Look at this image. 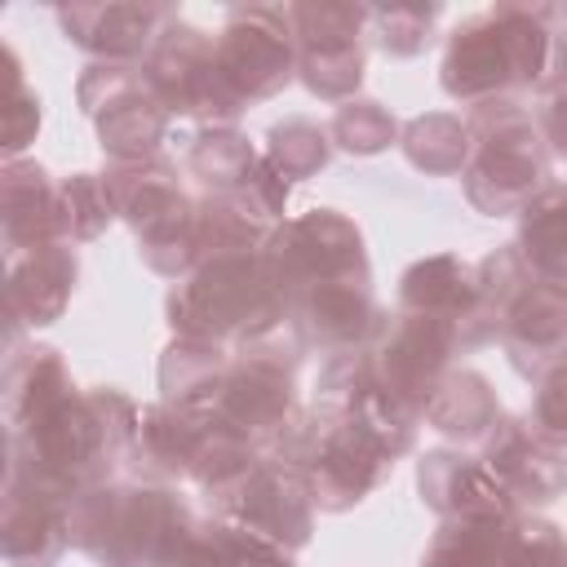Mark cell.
<instances>
[{
    "instance_id": "obj_1",
    "label": "cell",
    "mask_w": 567,
    "mask_h": 567,
    "mask_svg": "<svg viewBox=\"0 0 567 567\" xmlns=\"http://www.w3.org/2000/svg\"><path fill=\"white\" fill-rule=\"evenodd\" d=\"M554 58L549 9L501 4L452 31L443 89L461 102H496L518 84H545Z\"/></svg>"
},
{
    "instance_id": "obj_2",
    "label": "cell",
    "mask_w": 567,
    "mask_h": 567,
    "mask_svg": "<svg viewBox=\"0 0 567 567\" xmlns=\"http://www.w3.org/2000/svg\"><path fill=\"white\" fill-rule=\"evenodd\" d=\"M173 328L195 341L213 337H257L284 315V292L266 261L252 252H217L199 275L173 297Z\"/></svg>"
},
{
    "instance_id": "obj_3",
    "label": "cell",
    "mask_w": 567,
    "mask_h": 567,
    "mask_svg": "<svg viewBox=\"0 0 567 567\" xmlns=\"http://www.w3.org/2000/svg\"><path fill=\"white\" fill-rule=\"evenodd\" d=\"M545 177V151L532 115L509 102H487L470 120V173L465 190L483 213H514L532 204Z\"/></svg>"
},
{
    "instance_id": "obj_4",
    "label": "cell",
    "mask_w": 567,
    "mask_h": 567,
    "mask_svg": "<svg viewBox=\"0 0 567 567\" xmlns=\"http://www.w3.org/2000/svg\"><path fill=\"white\" fill-rule=\"evenodd\" d=\"M217 71L239 106L270 97L297 71V35L288 9H239L217 40Z\"/></svg>"
},
{
    "instance_id": "obj_5",
    "label": "cell",
    "mask_w": 567,
    "mask_h": 567,
    "mask_svg": "<svg viewBox=\"0 0 567 567\" xmlns=\"http://www.w3.org/2000/svg\"><path fill=\"white\" fill-rule=\"evenodd\" d=\"M368 9H288L292 35H297V71L310 84V93L341 102L359 89L363 80V49H359V27L368 22Z\"/></svg>"
},
{
    "instance_id": "obj_6",
    "label": "cell",
    "mask_w": 567,
    "mask_h": 567,
    "mask_svg": "<svg viewBox=\"0 0 567 567\" xmlns=\"http://www.w3.org/2000/svg\"><path fill=\"white\" fill-rule=\"evenodd\" d=\"M306 496H310V487L288 465H257L221 501L252 527V536H266V540H279L292 549L310 536V501Z\"/></svg>"
},
{
    "instance_id": "obj_7",
    "label": "cell",
    "mask_w": 567,
    "mask_h": 567,
    "mask_svg": "<svg viewBox=\"0 0 567 567\" xmlns=\"http://www.w3.org/2000/svg\"><path fill=\"white\" fill-rule=\"evenodd\" d=\"M492 478L505 487L509 501H554L567 487V470L558 452L536 439L523 421H496L487 434V461Z\"/></svg>"
},
{
    "instance_id": "obj_8",
    "label": "cell",
    "mask_w": 567,
    "mask_h": 567,
    "mask_svg": "<svg viewBox=\"0 0 567 567\" xmlns=\"http://www.w3.org/2000/svg\"><path fill=\"white\" fill-rule=\"evenodd\" d=\"M501 332L518 372H536V377L554 372L558 363H567V292L549 284L523 288Z\"/></svg>"
},
{
    "instance_id": "obj_9",
    "label": "cell",
    "mask_w": 567,
    "mask_h": 567,
    "mask_svg": "<svg viewBox=\"0 0 567 567\" xmlns=\"http://www.w3.org/2000/svg\"><path fill=\"white\" fill-rule=\"evenodd\" d=\"M421 496L443 518H492V523L509 518V496L492 478V470L456 452H430L421 461Z\"/></svg>"
},
{
    "instance_id": "obj_10",
    "label": "cell",
    "mask_w": 567,
    "mask_h": 567,
    "mask_svg": "<svg viewBox=\"0 0 567 567\" xmlns=\"http://www.w3.org/2000/svg\"><path fill=\"white\" fill-rule=\"evenodd\" d=\"M425 416L443 430V434H456V439H487L501 421L496 412V399L487 390V381L478 372H452L434 385L430 403H425Z\"/></svg>"
},
{
    "instance_id": "obj_11",
    "label": "cell",
    "mask_w": 567,
    "mask_h": 567,
    "mask_svg": "<svg viewBox=\"0 0 567 567\" xmlns=\"http://www.w3.org/2000/svg\"><path fill=\"white\" fill-rule=\"evenodd\" d=\"M168 22V9H133V4H111V9H75L66 13V27H75V40L111 53V58H133L142 53L146 35H159L155 27Z\"/></svg>"
},
{
    "instance_id": "obj_12",
    "label": "cell",
    "mask_w": 567,
    "mask_h": 567,
    "mask_svg": "<svg viewBox=\"0 0 567 567\" xmlns=\"http://www.w3.org/2000/svg\"><path fill=\"white\" fill-rule=\"evenodd\" d=\"M261 159L252 155V146L239 133H204L190 146V173L213 186L217 195H235L257 177Z\"/></svg>"
},
{
    "instance_id": "obj_13",
    "label": "cell",
    "mask_w": 567,
    "mask_h": 567,
    "mask_svg": "<svg viewBox=\"0 0 567 567\" xmlns=\"http://www.w3.org/2000/svg\"><path fill=\"white\" fill-rule=\"evenodd\" d=\"M403 151L425 173H456L470 155V128L456 115H421L408 124Z\"/></svg>"
},
{
    "instance_id": "obj_14",
    "label": "cell",
    "mask_w": 567,
    "mask_h": 567,
    "mask_svg": "<svg viewBox=\"0 0 567 567\" xmlns=\"http://www.w3.org/2000/svg\"><path fill=\"white\" fill-rule=\"evenodd\" d=\"M328 155H332V142H328V133L323 128H315L310 120H288V124H279L275 133H270V168L288 182H301V177H310L315 168H323L328 164Z\"/></svg>"
},
{
    "instance_id": "obj_15",
    "label": "cell",
    "mask_w": 567,
    "mask_h": 567,
    "mask_svg": "<svg viewBox=\"0 0 567 567\" xmlns=\"http://www.w3.org/2000/svg\"><path fill=\"white\" fill-rule=\"evenodd\" d=\"M501 567H567V540L554 523L509 518L501 527Z\"/></svg>"
},
{
    "instance_id": "obj_16",
    "label": "cell",
    "mask_w": 567,
    "mask_h": 567,
    "mask_svg": "<svg viewBox=\"0 0 567 567\" xmlns=\"http://www.w3.org/2000/svg\"><path fill=\"white\" fill-rule=\"evenodd\" d=\"M328 137H337V146H346L354 155H372L394 142V115L381 102H346L332 115Z\"/></svg>"
},
{
    "instance_id": "obj_17",
    "label": "cell",
    "mask_w": 567,
    "mask_h": 567,
    "mask_svg": "<svg viewBox=\"0 0 567 567\" xmlns=\"http://www.w3.org/2000/svg\"><path fill=\"white\" fill-rule=\"evenodd\" d=\"M434 18H439V9L430 4V9H377L372 13V22H377V40H381V49L385 53H394V58H412V53H421L425 44H430V27H434Z\"/></svg>"
},
{
    "instance_id": "obj_18",
    "label": "cell",
    "mask_w": 567,
    "mask_h": 567,
    "mask_svg": "<svg viewBox=\"0 0 567 567\" xmlns=\"http://www.w3.org/2000/svg\"><path fill=\"white\" fill-rule=\"evenodd\" d=\"M527 430L536 439H545L549 447H567V363H558L554 372L540 377V390H536Z\"/></svg>"
},
{
    "instance_id": "obj_19",
    "label": "cell",
    "mask_w": 567,
    "mask_h": 567,
    "mask_svg": "<svg viewBox=\"0 0 567 567\" xmlns=\"http://www.w3.org/2000/svg\"><path fill=\"white\" fill-rule=\"evenodd\" d=\"M540 128H545V137L554 142V151H558V155H567V84H563V89L554 93V102L545 106Z\"/></svg>"
}]
</instances>
